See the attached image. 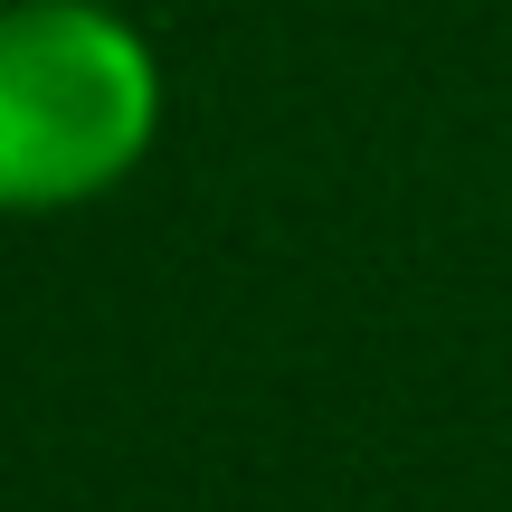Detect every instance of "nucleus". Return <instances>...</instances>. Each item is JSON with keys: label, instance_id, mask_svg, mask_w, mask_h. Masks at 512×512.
Returning <instances> with one entry per match:
<instances>
[{"label": "nucleus", "instance_id": "obj_1", "mask_svg": "<svg viewBox=\"0 0 512 512\" xmlns=\"http://www.w3.org/2000/svg\"><path fill=\"white\" fill-rule=\"evenodd\" d=\"M162 143V57L114 0H0V219H57Z\"/></svg>", "mask_w": 512, "mask_h": 512}]
</instances>
